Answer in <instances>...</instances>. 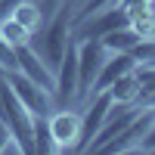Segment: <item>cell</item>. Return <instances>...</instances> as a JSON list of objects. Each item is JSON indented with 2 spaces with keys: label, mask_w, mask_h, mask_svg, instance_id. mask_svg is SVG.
<instances>
[{
  "label": "cell",
  "mask_w": 155,
  "mask_h": 155,
  "mask_svg": "<svg viewBox=\"0 0 155 155\" xmlns=\"http://www.w3.org/2000/svg\"><path fill=\"white\" fill-rule=\"evenodd\" d=\"M71 19H74V16H71V9H68V3H65V6L53 16V22L47 25V31H44V37H41V50H37V56L50 65V71L59 68V59H62V53H65V47H68V41H71Z\"/></svg>",
  "instance_id": "6da1fadb"
},
{
  "label": "cell",
  "mask_w": 155,
  "mask_h": 155,
  "mask_svg": "<svg viewBox=\"0 0 155 155\" xmlns=\"http://www.w3.org/2000/svg\"><path fill=\"white\" fill-rule=\"evenodd\" d=\"M109 50L102 47V41L90 37V41H78V99L90 96V87H93L96 74L106 62Z\"/></svg>",
  "instance_id": "7a4b0ae2"
},
{
  "label": "cell",
  "mask_w": 155,
  "mask_h": 155,
  "mask_svg": "<svg viewBox=\"0 0 155 155\" xmlns=\"http://www.w3.org/2000/svg\"><path fill=\"white\" fill-rule=\"evenodd\" d=\"M152 124H155V106H143V112L137 115V118L124 127V130L109 140L106 146H102L99 152H109V155H118V152H137L140 146H143V137L152 130Z\"/></svg>",
  "instance_id": "3957f363"
},
{
  "label": "cell",
  "mask_w": 155,
  "mask_h": 155,
  "mask_svg": "<svg viewBox=\"0 0 155 155\" xmlns=\"http://www.w3.org/2000/svg\"><path fill=\"white\" fill-rule=\"evenodd\" d=\"M59 102H71L78 99V37L71 34V41L65 47V53L59 59V68H56V93Z\"/></svg>",
  "instance_id": "277c9868"
},
{
  "label": "cell",
  "mask_w": 155,
  "mask_h": 155,
  "mask_svg": "<svg viewBox=\"0 0 155 155\" xmlns=\"http://www.w3.org/2000/svg\"><path fill=\"white\" fill-rule=\"evenodd\" d=\"M81 121H84V115H78V112H53V115H47V127H50L56 152H65V149L74 152L78 137H81Z\"/></svg>",
  "instance_id": "5b68a950"
},
{
  "label": "cell",
  "mask_w": 155,
  "mask_h": 155,
  "mask_svg": "<svg viewBox=\"0 0 155 155\" xmlns=\"http://www.w3.org/2000/svg\"><path fill=\"white\" fill-rule=\"evenodd\" d=\"M3 78L9 81V87L16 90V96L31 109V115H50V93L44 87H37L31 78H25L22 71H3Z\"/></svg>",
  "instance_id": "8992f818"
},
{
  "label": "cell",
  "mask_w": 155,
  "mask_h": 155,
  "mask_svg": "<svg viewBox=\"0 0 155 155\" xmlns=\"http://www.w3.org/2000/svg\"><path fill=\"white\" fill-rule=\"evenodd\" d=\"M112 106H115V99L109 96V90H102V93H93V106L87 109L84 121H81V137H78L74 152H87L90 140H93V134L99 130V124L106 121V115H109V109H112Z\"/></svg>",
  "instance_id": "52a82bcc"
},
{
  "label": "cell",
  "mask_w": 155,
  "mask_h": 155,
  "mask_svg": "<svg viewBox=\"0 0 155 155\" xmlns=\"http://www.w3.org/2000/svg\"><path fill=\"white\" fill-rule=\"evenodd\" d=\"M134 68H137V59H134L130 53H112V59L102 62V68H99V74H96L93 87H90V93H102V90H109L112 81H118L124 71H134Z\"/></svg>",
  "instance_id": "ba28073f"
},
{
  "label": "cell",
  "mask_w": 155,
  "mask_h": 155,
  "mask_svg": "<svg viewBox=\"0 0 155 155\" xmlns=\"http://www.w3.org/2000/svg\"><path fill=\"white\" fill-rule=\"evenodd\" d=\"M109 96L118 102V106H134V102H140V96H143V87H140V78L134 71H124L118 81H112L109 87Z\"/></svg>",
  "instance_id": "9c48e42d"
},
{
  "label": "cell",
  "mask_w": 155,
  "mask_h": 155,
  "mask_svg": "<svg viewBox=\"0 0 155 155\" xmlns=\"http://www.w3.org/2000/svg\"><path fill=\"white\" fill-rule=\"evenodd\" d=\"M99 41H102V47H106L109 53H130L137 47V41H140V34L130 28V25H121V28L109 31L106 37H99Z\"/></svg>",
  "instance_id": "30bf717a"
},
{
  "label": "cell",
  "mask_w": 155,
  "mask_h": 155,
  "mask_svg": "<svg viewBox=\"0 0 155 155\" xmlns=\"http://www.w3.org/2000/svg\"><path fill=\"white\" fill-rule=\"evenodd\" d=\"M9 16L16 19L19 25H25V28H28V31L34 34L37 28H41V19H44V12L37 9V6L31 3V0H19V3L12 6V12H9Z\"/></svg>",
  "instance_id": "8fae6325"
},
{
  "label": "cell",
  "mask_w": 155,
  "mask_h": 155,
  "mask_svg": "<svg viewBox=\"0 0 155 155\" xmlns=\"http://www.w3.org/2000/svg\"><path fill=\"white\" fill-rule=\"evenodd\" d=\"M0 37L9 44V47H19V44H31V31L25 28V25H19L12 16H6L3 22H0Z\"/></svg>",
  "instance_id": "7c38bea8"
},
{
  "label": "cell",
  "mask_w": 155,
  "mask_h": 155,
  "mask_svg": "<svg viewBox=\"0 0 155 155\" xmlns=\"http://www.w3.org/2000/svg\"><path fill=\"white\" fill-rule=\"evenodd\" d=\"M50 152H56V146L47 127V115H34V155H50Z\"/></svg>",
  "instance_id": "4fadbf2b"
},
{
  "label": "cell",
  "mask_w": 155,
  "mask_h": 155,
  "mask_svg": "<svg viewBox=\"0 0 155 155\" xmlns=\"http://www.w3.org/2000/svg\"><path fill=\"white\" fill-rule=\"evenodd\" d=\"M130 56L137 59V65H155V37H140Z\"/></svg>",
  "instance_id": "5bb4252c"
},
{
  "label": "cell",
  "mask_w": 155,
  "mask_h": 155,
  "mask_svg": "<svg viewBox=\"0 0 155 155\" xmlns=\"http://www.w3.org/2000/svg\"><path fill=\"white\" fill-rule=\"evenodd\" d=\"M3 71H19V62H16V47H9L0 37V74Z\"/></svg>",
  "instance_id": "9a60e30c"
},
{
  "label": "cell",
  "mask_w": 155,
  "mask_h": 155,
  "mask_svg": "<svg viewBox=\"0 0 155 155\" xmlns=\"http://www.w3.org/2000/svg\"><path fill=\"white\" fill-rule=\"evenodd\" d=\"M6 149H19V143H16V137L9 130V124L0 121V152H6Z\"/></svg>",
  "instance_id": "2e32d148"
},
{
  "label": "cell",
  "mask_w": 155,
  "mask_h": 155,
  "mask_svg": "<svg viewBox=\"0 0 155 155\" xmlns=\"http://www.w3.org/2000/svg\"><path fill=\"white\" fill-rule=\"evenodd\" d=\"M140 152H155V124H152V130L143 137V146H140Z\"/></svg>",
  "instance_id": "e0dca14e"
},
{
  "label": "cell",
  "mask_w": 155,
  "mask_h": 155,
  "mask_svg": "<svg viewBox=\"0 0 155 155\" xmlns=\"http://www.w3.org/2000/svg\"><path fill=\"white\" fill-rule=\"evenodd\" d=\"M16 3H19V0H0V22L12 12V6H16Z\"/></svg>",
  "instance_id": "ac0fdd59"
}]
</instances>
